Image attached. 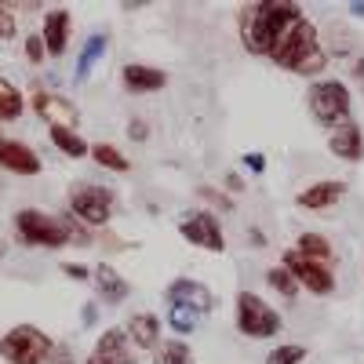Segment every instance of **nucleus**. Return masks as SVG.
Wrapping results in <instances>:
<instances>
[{
	"mask_svg": "<svg viewBox=\"0 0 364 364\" xmlns=\"http://www.w3.org/2000/svg\"><path fill=\"white\" fill-rule=\"evenodd\" d=\"M0 168L11 175H41V157L33 146H26L22 139H4L0 135Z\"/></svg>",
	"mask_w": 364,
	"mask_h": 364,
	"instance_id": "obj_12",
	"label": "nucleus"
},
{
	"mask_svg": "<svg viewBox=\"0 0 364 364\" xmlns=\"http://www.w3.org/2000/svg\"><path fill=\"white\" fill-rule=\"evenodd\" d=\"M302 18V8L295 0H259V4H245L237 15L240 26V44L252 55H266L277 48V41Z\"/></svg>",
	"mask_w": 364,
	"mask_h": 364,
	"instance_id": "obj_1",
	"label": "nucleus"
},
{
	"mask_svg": "<svg viewBox=\"0 0 364 364\" xmlns=\"http://www.w3.org/2000/svg\"><path fill=\"white\" fill-rule=\"evenodd\" d=\"M84 364H106V360H102V357H95V353H87V360H84Z\"/></svg>",
	"mask_w": 364,
	"mask_h": 364,
	"instance_id": "obj_41",
	"label": "nucleus"
},
{
	"mask_svg": "<svg viewBox=\"0 0 364 364\" xmlns=\"http://www.w3.org/2000/svg\"><path fill=\"white\" fill-rule=\"evenodd\" d=\"M295 252L306 255V259H314V262H321V266H331V262H336V248H331V240H328L324 233H314V230L299 233Z\"/></svg>",
	"mask_w": 364,
	"mask_h": 364,
	"instance_id": "obj_21",
	"label": "nucleus"
},
{
	"mask_svg": "<svg viewBox=\"0 0 364 364\" xmlns=\"http://www.w3.org/2000/svg\"><path fill=\"white\" fill-rule=\"evenodd\" d=\"M91 161H95L99 168H106V171H117V175H124V171H132V161L120 154L117 146H109V142H91V154H87Z\"/></svg>",
	"mask_w": 364,
	"mask_h": 364,
	"instance_id": "obj_23",
	"label": "nucleus"
},
{
	"mask_svg": "<svg viewBox=\"0 0 364 364\" xmlns=\"http://www.w3.org/2000/svg\"><path fill=\"white\" fill-rule=\"evenodd\" d=\"M343 197H346V182L343 178H321V182H314V186L302 190L295 197V204L302 211H328L331 204H339Z\"/></svg>",
	"mask_w": 364,
	"mask_h": 364,
	"instance_id": "obj_15",
	"label": "nucleus"
},
{
	"mask_svg": "<svg viewBox=\"0 0 364 364\" xmlns=\"http://www.w3.org/2000/svg\"><path fill=\"white\" fill-rule=\"evenodd\" d=\"M266 284L277 291L281 299H295L299 295V284L291 281V273L284 269V266H273V269H266Z\"/></svg>",
	"mask_w": 364,
	"mask_h": 364,
	"instance_id": "obj_28",
	"label": "nucleus"
},
{
	"mask_svg": "<svg viewBox=\"0 0 364 364\" xmlns=\"http://www.w3.org/2000/svg\"><path fill=\"white\" fill-rule=\"evenodd\" d=\"M22 109H26L22 91H18L8 77H0V124H11V120H18Z\"/></svg>",
	"mask_w": 364,
	"mask_h": 364,
	"instance_id": "obj_24",
	"label": "nucleus"
},
{
	"mask_svg": "<svg viewBox=\"0 0 364 364\" xmlns=\"http://www.w3.org/2000/svg\"><path fill=\"white\" fill-rule=\"evenodd\" d=\"M91 281H95V288H99V299L106 302V306H120L128 295H132V284L117 273V266L113 262H99L95 269H91Z\"/></svg>",
	"mask_w": 364,
	"mask_h": 364,
	"instance_id": "obj_18",
	"label": "nucleus"
},
{
	"mask_svg": "<svg viewBox=\"0 0 364 364\" xmlns=\"http://www.w3.org/2000/svg\"><path fill=\"white\" fill-rule=\"evenodd\" d=\"M15 29H18L15 11H11L8 4H0V41H11V37H15Z\"/></svg>",
	"mask_w": 364,
	"mask_h": 364,
	"instance_id": "obj_31",
	"label": "nucleus"
},
{
	"mask_svg": "<svg viewBox=\"0 0 364 364\" xmlns=\"http://www.w3.org/2000/svg\"><path fill=\"white\" fill-rule=\"evenodd\" d=\"M70 33H73V15L66 8H51L44 11V22H41V41L48 48V55H66L70 48Z\"/></svg>",
	"mask_w": 364,
	"mask_h": 364,
	"instance_id": "obj_13",
	"label": "nucleus"
},
{
	"mask_svg": "<svg viewBox=\"0 0 364 364\" xmlns=\"http://www.w3.org/2000/svg\"><path fill=\"white\" fill-rule=\"evenodd\" d=\"M197 197L208 200V204H215V208H223V211H233V197L215 190V186H197Z\"/></svg>",
	"mask_w": 364,
	"mask_h": 364,
	"instance_id": "obj_29",
	"label": "nucleus"
},
{
	"mask_svg": "<svg viewBox=\"0 0 364 364\" xmlns=\"http://www.w3.org/2000/svg\"><path fill=\"white\" fill-rule=\"evenodd\" d=\"M317 48H321V33H317V26H314L306 15H302V18L288 29V33L277 41V48L269 51V63L295 73V70H299L302 63H306V58H310Z\"/></svg>",
	"mask_w": 364,
	"mask_h": 364,
	"instance_id": "obj_6",
	"label": "nucleus"
},
{
	"mask_svg": "<svg viewBox=\"0 0 364 364\" xmlns=\"http://www.w3.org/2000/svg\"><path fill=\"white\" fill-rule=\"evenodd\" d=\"M106 51H109V33H91V37L84 41L80 55H77L73 80H77V84H84V80L91 77V70H95V66L102 63V58H106Z\"/></svg>",
	"mask_w": 364,
	"mask_h": 364,
	"instance_id": "obj_20",
	"label": "nucleus"
},
{
	"mask_svg": "<svg viewBox=\"0 0 364 364\" xmlns=\"http://www.w3.org/2000/svg\"><path fill=\"white\" fill-rule=\"evenodd\" d=\"M248 245H255V248H262V245H266V237H262V230H252V233H248Z\"/></svg>",
	"mask_w": 364,
	"mask_h": 364,
	"instance_id": "obj_39",
	"label": "nucleus"
},
{
	"mask_svg": "<svg viewBox=\"0 0 364 364\" xmlns=\"http://www.w3.org/2000/svg\"><path fill=\"white\" fill-rule=\"evenodd\" d=\"M154 364H193V350L182 343V339L161 343V346L154 350Z\"/></svg>",
	"mask_w": 364,
	"mask_h": 364,
	"instance_id": "obj_26",
	"label": "nucleus"
},
{
	"mask_svg": "<svg viewBox=\"0 0 364 364\" xmlns=\"http://www.w3.org/2000/svg\"><path fill=\"white\" fill-rule=\"evenodd\" d=\"M48 364H73V353H70L66 346H58V343H55V350H51Z\"/></svg>",
	"mask_w": 364,
	"mask_h": 364,
	"instance_id": "obj_34",
	"label": "nucleus"
},
{
	"mask_svg": "<svg viewBox=\"0 0 364 364\" xmlns=\"http://www.w3.org/2000/svg\"><path fill=\"white\" fill-rule=\"evenodd\" d=\"M120 80H124V87L132 95H154V91L168 87V73L157 66H146V63H128L120 70Z\"/></svg>",
	"mask_w": 364,
	"mask_h": 364,
	"instance_id": "obj_17",
	"label": "nucleus"
},
{
	"mask_svg": "<svg viewBox=\"0 0 364 364\" xmlns=\"http://www.w3.org/2000/svg\"><path fill=\"white\" fill-rule=\"evenodd\" d=\"M15 233L29 248H51L55 252V248L73 245L63 215H48V211H41V208H22L15 215Z\"/></svg>",
	"mask_w": 364,
	"mask_h": 364,
	"instance_id": "obj_2",
	"label": "nucleus"
},
{
	"mask_svg": "<svg viewBox=\"0 0 364 364\" xmlns=\"http://www.w3.org/2000/svg\"><path fill=\"white\" fill-rule=\"evenodd\" d=\"M328 149H331L339 161H346V164H360V161H364V132H360L357 120H346V124L331 128Z\"/></svg>",
	"mask_w": 364,
	"mask_h": 364,
	"instance_id": "obj_14",
	"label": "nucleus"
},
{
	"mask_svg": "<svg viewBox=\"0 0 364 364\" xmlns=\"http://www.w3.org/2000/svg\"><path fill=\"white\" fill-rule=\"evenodd\" d=\"M128 139H132V142H146V139H149V124H146V120H139V117L128 120Z\"/></svg>",
	"mask_w": 364,
	"mask_h": 364,
	"instance_id": "obj_32",
	"label": "nucleus"
},
{
	"mask_svg": "<svg viewBox=\"0 0 364 364\" xmlns=\"http://www.w3.org/2000/svg\"><path fill=\"white\" fill-rule=\"evenodd\" d=\"M178 233H182V240H186V245H193V248L215 252V255L226 252V233H223L219 219L211 215V211H190V215L178 223Z\"/></svg>",
	"mask_w": 364,
	"mask_h": 364,
	"instance_id": "obj_9",
	"label": "nucleus"
},
{
	"mask_svg": "<svg viewBox=\"0 0 364 364\" xmlns=\"http://www.w3.org/2000/svg\"><path fill=\"white\" fill-rule=\"evenodd\" d=\"M91 353L102 357L106 364H139V350H135L132 339L124 336V328H106Z\"/></svg>",
	"mask_w": 364,
	"mask_h": 364,
	"instance_id": "obj_16",
	"label": "nucleus"
},
{
	"mask_svg": "<svg viewBox=\"0 0 364 364\" xmlns=\"http://www.w3.org/2000/svg\"><path fill=\"white\" fill-rule=\"evenodd\" d=\"M226 186H230L233 193H240V190H245V178H240L237 171H230V175H226Z\"/></svg>",
	"mask_w": 364,
	"mask_h": 364,
	"instance_id": "obj_38",
	"label": "nucleus"
},
{
	"mask_svg": "<svg viewBox=\"0 0 364 364\" xmlns=\"http://www.w3.org/2000/svg\"><path fill=\"white\" fill-rule=\"evenodd\" d=\"M281 314L255 291H240L237 295V331L248 339H273L281 331Z\"/></svg>",
	"mask_w": 364,
	"mask_h": 364,
	"instance_id": "obj_7",
	"label": "nucleus"
},
{
	"mask_svg": "<svg viewBox=\"0 0 364 364\" xmlns=\"http://www.w3.org/2000/svg\"><path fill=\"white\" fill-rule=\"evenodd\" d=\"M124 336L132 339V346L135 350H149L154 353L157 346H161V317L157 314H132L128 317V324H124Z\"/></svg>",
	"mask_w": 364,
	"mask_h": 364,
	"instance_id": "obj_19",
	"label": "nucleus"
},
{
	"mask_svg": "<svg viewBox=\"0 0 364 364\" xmlns=\"http://www.w3.org/2000/svg\"><path fill=\"white\" fill-rule=\"evenodd\" d=\"M48 135H51V142L58 146V154L70 157V161H80V157L91 154V142H84V135L73 132V128H48Z\"/></svg>",
	"mask_w": 364,
	"mask_h": 364,
	"instance_id": "obj_22",
	"label": "nucleus"
},
{
	"mask_svg": "<svg viewBox=\"0 0 364 364\" xmlns=\"http://www.w3.org/2000/svg\"><path fill=\"white\" fill-rule=\"evenodd\" d=\"M350 73L357 80H364V55H350Z\"/></svg>",
	"mask_w": 364,
	"mask_h": 364,
	"instance_id": "obj_36",
	"label": "nucleus"
},
{
	"mask_svg": "<svg viewBox=\"0 0 364 364\" xmlns=\"http://www.w3.org/2000/svg\"><path fill=\"white\" fill-rule=\"evenodd\" d=\"M4 252H8V245H4V240H0V259H4Z\"/></svg>",
	"mask_w": 364,
	"mask_h": 364,
	"instance_id": "obj_42",
	"label": "nucleus"
},
{
	"mask_svg": "<svg viewBox=\"0 0 364 364\" xmlns=\"http://www.w3.org/2000/svg\"><path fill=\"white\" fill-rule=\"evenodd\" d=\"M33 109H37V117H44L48 120V128H73L77 132V124H80V109H77V102H70L66 95H55V91H33Z\"/></svg>",
	"mask_w": 364,
	"mask_h": 364,
	"instance_id": "obj_10",
	"label": "nucleus"
},
{
	"mask_svg": "<svg viewBox=\"0 0 364 364\" xmlns=\"http://www.w3.org/2000/svg\"><path fill=\"white\" fill-rule=\"evenodd\" d=\"M164 295H168V306H171V302H178V306L197 310L200 317L211 314V306H215V295L208 291V284H200V281H193V277H175Z\"/></svg>",
	"mask_w": 364,
	"mask_h": 364,
	"instance_id": "obj_11",
	"label": "nucleus"
},
{
	"mask_svg": "<svg viewBox=\"0 0 364 364\" xmlns=\"http://www.w3.org/2000/svg\"><path fill=\"white\" fill-rule=\"evenodd\" d=\"M66 208L84 226H109L113 211H117V197H113V190L99 186V182H73Z\"/></svg>",
	"mask_w": 364,
	"mask_h": 364,
	"instance_id": "obj_5",
	"label": "nucleus"
},
{
	"mask_svg": "<svg viewBox=\"0 0 364 364\" xmlns=\"http://www.w3.org/2000/svg\"><path fill=\"white\" fill-rule=\"evenodd\" d=\"M350 11H353L357 18H364V4H360V0H353V4H350Z\"/></svg>",
	"mask_w": 364,
	"mask_h": 364,
	"instance_id": "obj_40",
	"label": "nucleus"
},
{
	"mask_svg": "<svg viewBox=\"0 0 364 364\" xmlns=\"http://www.w3.org/2000/svg\"><path fill=\"white\" fill-rule=\"evenodd\" d=\"M200 324V314L190 310V306H178V302H171L168 306V328L175 331V336H190V331H197Z\"/></svg>",
	"mask_w": 364,
	"mask_h": 364,
	"instance_id": "obj_25",
	"label": "nucleus"
},
{
	"mask_svg": "<svg viewBox=\"0 0 364 364\" xmlns=\"http://www.w3.org/2000/svg\"><path fill=\"white\" fill-rule=\"evenodd\" d=\"M99 321V302H87L84 306V324H95Z\"/></svg>",
	"mask_w": 364,
	"mask_h": 364,
	"instance_id": "obj_37",
	"label": "nucleus"
},
{
	"mask_svg": "<svg viewBox=\"0 0 364 364\" xmlns=\"http://www.w3.org/2000/svg\"><path fill=\"white\" fill-rule=\"evenodd\" d=\"M63 273H66V277H77V281H87L91 277L84 266H73V262H63Z\"/></svg>",
	"mask_w": 364,
	"mask_h": 364,
	"instance_id": "obj_35",
	"label": "nucleus"
},
{
	"mask_svg": "<svg viewBox=\"0 0 364 364\" xmlns=\"http://www.w3.org/2000/svg\"><path fill=\"white\" fill-rule=\"evenodd\" d=\"M55 339H48L37 324H15L0 336V357L8 364H48Z\"/></svg>",
	"mask_w": 364,
	"mask_h": 364,
	"instance_id": "obj_4",
	"label": "nucleus"
},
{
	"mask_svg": "<svg viewBox=\"0 0 364 364\" xmlns=\"http://www.w3.org/2000/svg\"><path fill=\"white\" fill-rule=\"evenodd\" d=\"M245 168H248L252 175H262V171H266V157H262V154H245Z\"/></svg>",
	"mask_w": 364,
	"mask_h": 364,
	"instance_id": "obj_33",
	"label": "nucleus"
},
{
	"mask_svg": "<svg viewBox=\"0 0 364 364\" xmlns=\"http://www.w3.org/2000/svg\"><path fill=\"white\" fill-rule=\"evenodd\" d=\"M281 266L291 273V281L299 284V291H310V295H317V299H324V295L336 291V269L321 266V262H314V259H306V255H299L295 248H284Z\"/></svg>",
	"mask_w": 364,
	"mask_h": 364,
	"instance_id": "obj_8",
	"label": "nucleus"
},
{
	"mask_svg": "<svg viewBox=\"0 0 364 364\" xmlns=\"http://www.w3.org/2000/svg\"><path fill=\"white\" fill-rule=\"evenodd\" d=\"M26 58H29V63H33V66L48 63V48H44L41 33H29V37H26Z\"/></svg>",
	"mask_w": 364,
	"mask_h": 364,
	"instance_id": "obj_30",
	"label": "nucleus"
},
{
	"mask_svg": "<svg viewBox=\"0 0 364 364\" xmlns=\"http://www.w3.org/2000/svg\"><path fill=\"white\" fill-rule=\"evenodd\" d=\"M310 113L317 117V124L324 128H339L350 120L353 113V95L350 87L336 77H324V80H314L310 84Z\"/></svg>",
	"mask_w": 364,
	"mask_h": 364,
	"instance_id": "obj_3",
	"label": "nucleus"
},
{
	"mask_svg": "<svg viewBox=\"0 0 364 364\" xmlns=\"http://www.w3.org/2000/svg\"><path fill=\"white\" fill-rule=\"evenodd\" d=\"M306 346L302 343H281V346H273L269 353H266V364H302L306 360Z\"/></svg>",
	"mask_w": 364,
	"mask_h": 364,
	"instance_id": "obj_27",
	"label": "nucleus"
}]
</instances>
